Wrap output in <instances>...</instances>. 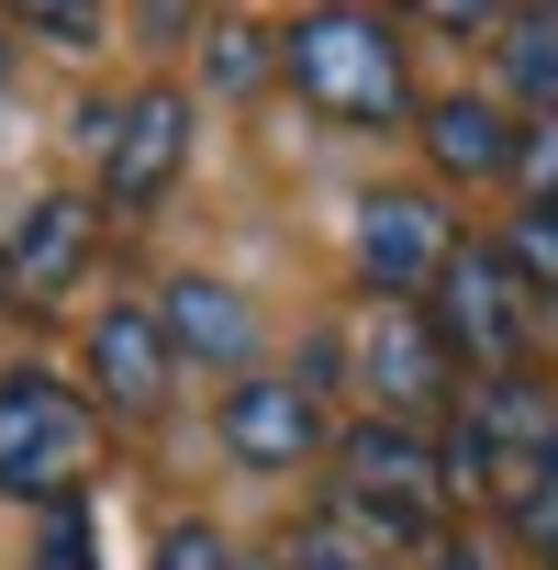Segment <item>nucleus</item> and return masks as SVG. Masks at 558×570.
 <instances>
[{
    "instance_id": "nucleus-1",
    "label": "nucleus",
    "mask_w": 558,
    "mask_h": 570,
    "mask_svg": "<svg viewBox=\"0 0 558 570\" xmlns=\"http://www.w3.org/2000/svg\"><path fill=\"white\" fill-rule=\"evenodd\" d=\"M279 79H291L325 124H413V68H402V35L380 12H358V0H313V12L279 35Z\"/></svg>"
},
{
    "instance_id": "nucleus-2",
    "label": "nucleus",
    "mask_w": 558,
    "mask_h": 570,
    "mask_svg": "<svg viewBox=\"0 0 558 570\" xmlns=\"http://www.w3.org/2000/svg\"><path fill=\"white\" fill-rule=\"evenodd\" d=\"M90 392L57 381V370H0V492L12 503H79V470H90Z\"/></svg>"
},
{
    "instance_id": "nucleus-3",
    "label": "nucleus",
    "mask_w": 558,
    "mask_h": 570,
    "mask_svg": "<svg viewBox=\"0 0 558 570\" xmlns=\"http://www.w3.org/2000/svg\"><path fill=\"white\" fill-rule=\"evenodd\" d=\"M336 481H347V514L380 537V548H402V537H436V514H447V448L425 436V425H391V414H358L347 436H336Z\"/></svg>"
},
{
    "instance_id": "nucleus-4",
    "label": "nucleus",
    "mask_w": 558,
    "mask_h": 570,
    "mask_svg": "<svg viewBox=\"0 0 558 570\" xmlns=\"http://www.w3.org/2000/svg\"><path fill=\"white\" fill-rule=\"evenodd\" d=\"M436 336H447V358H469V370H525V336H536V292H525V268L502 257V235L491 246H469L458 235V257H447V279H436Z\"/></svg>"
},
{
    "instance_id": "nucleus-5",
    "label": "nucleus",
    "mask_w": 558,
    "mask_h": 570,
    "mask_svg": "<svg viewBox=\"0 0 558 570\" xmlns=\"http://www.w3.org/2000/svg\"><path fill=\"white\" fill-rule=\"evenodd\" d=\"M347 370H358V392H369L391 425L458 414V358H447V336H436L425 303H369L358 336H347Z\"/></svg>"
},
{
    "instance_id": "nucleus-6",
    "label": "nucleus",
    "mask_w": 558,
    "mask_h": 570,
    "mask_svg": "<svg viewBox=\"0 0 558 570\" xmlns=\"http://www.w3.org/2000/svg\"><path fill=\"white\" fill-rule=\"evenodd\" d=\"M90 157H101V202L112 213H157L190 168V90H123L90 112Z\"/></svg>"
},
{
    "instance_id": "nucleus-7",
    "label": "nucleus",
    "mask_w": 558,
    "mask_h": 570,
    "mask_svg": "<svg viewBox=\"0 0 558 570\" xmlns=\"http://www.w3.org/2000/svg\"><path fill=\"white\" fill-rule=\"evenodd\" d=\"M547 436H558V414H547V392L536 381H469L458 392V414H447V481H469V492H514L536 459H547Z\"/></svg>"
},
{
    "instance_id": "nucleus-8",
    "label": "nucleus",
    "mask_w": 558,
    "mask_h": 570,
    "mask_svg": "<svg viewBox=\"0 0 558 570\" xmlns=\"http://www.w3.org/2000/svg\"><path fill=\"white\" fill-rule=\"evenodd\" d=\"M458 257V224L436 190H369L358 202V279H369V303H413L436 292Z\"/></svg>"
},
{
    "instance_id": "nucleus-9",
    "label": "nucleus",
    "mask_w": 558,
    "mask_h": 570,
    "mask_svg": "<svg viewBox=\"0 0 558 570\" xmlns=\"http://www.w3.org/2000/svg\"><path fill=\"white\" fill-rule=\"evenodd\" d=\"M313 448H325V403L302 392V381H268V370H246V381H223V459L235 470H313Z\"/></svg>"
},
{
    "instance_id": "nucleus-10",
    "label": "nucleus",
    "mask_w": 558,
    "mask_h": 570,
    "mask_svg": "<svg viewBox=\"0 0 558 570\" xmlns=\"http://www.w3.org/2000/svg\"><path fill=\"white\" fill-rule=\"evenodd\" d=\"M90 235H101V202H79V190H34L23 224L0 235V246H12V303H57V292H79Z\"/></svg>"
},
{
    "instance_id": "nucleus-11",
    "label": "nucleus",
    "mask_w": 558,
    "mask_h": 570,
    "mask_svg": "<svg viewBox=\"0 0 558 570\" xmlns=\"http://www.w3.org/2000/svg\"><path fill=\"white\" fill-rule=\"evenodd\" d=\"M168 381H179L168 325H157L146 303H112V314L90 325V392H101L112 414H157V403H168Z\"/></svg>"
},
{
    "instance_id": "nucleus-12",
    "label": "nucleus",
    "mask_w": 558,
    "mask_h": 570,
    "mask_svg": "<svg viewBox=\"0 0 558 570\" xmlns=\"http://www.w3.org/2000/svg\"><path fill=\"white\" fill-rule=\"evenodd\" d=\"M157 325H168V347H179V358H201V370H235V381H246L257 314H246V292H223L212 268H179V279H157Z\"/></svg>"
},
{
    "instance_id": "nucleus-13",
    "label": "nucleus",
    "mask_w": 558,
    "mask_h": 570,
    "mask_svg": "<svg viewBox=\"0 0 558 570\" xmlns=\"http://www.w3.org/2000/svg\"><path fill=\"white\" fill-rule=\"evenodd\" d=\"M413 124H425V157H436L447 179H502V168H514V135H525L491 90H447V101H425Z\"/></svg>"
},
{
    "instance_id": "nucleus-14",
    "label": "nucleus",
    "mask_w": 558,
    "mask_h": 570,
    "mask_svg": "<svg viewBox=\"0 0 558 570\" xmlns=\"http://www.w3.org/2000/svg\"><path fill=\"white\" fill-rule=\"evenodd\" d=\"M502 112L514 124H547L558 112V12H502Z\"/></svg>"
},
{
    "instance_id": "nucleus-15",
    "label": "nucleus",
    "mask_w": 558,
    "mask_h": 570,
    "mask_svg": "<svg viewBox=\"0 0 558 570\" xmlns=\"http://www.w3.org/2000/svg\"><path fill=\"white\" fill-rule=\"evenodd\" d=\"M279 570H391V559H380V537H369V525L336 503V514H302V525H291Z\"/></svg>"
},
{
    "instance_id": "nucleus-16",
    "label": "nucleus",
    "mask_w": 558,
    "mask_h": 570,
    "mask_svg": "<svg viewBox=\"0 0 558 570\" xmlns=\"http://www.w3.org/2000/svg\"><path fill=\"white\" fill-rule=\"evenodd\" d=\"M201 79H212V90H235V101H246V90H257V79H279V46H268V35H257V23H212V35H201Z\"/></svg>"
},
{
    "instance_id": "nucleus-17",
    "label": "nucleus",
    "mask_w": 558,
    "mask_h": 570,
    "mask_svg": "<svg viewBox=\"0 0 558 570\" xmlns=\"http://www.w3.org/2000/svg\"><path fill=\"white\" fill-rule=\"evenodd\" d=\"M502 514H514V537H525L536 559H558V436H547V459L502 492Z\"/></svg>"
},
{
    "instance_id": "nucleus-18",
    "label": "nucleus",
    "mask_w": 558,
    "mask_h": 570,
    "mask_svg": "<svg viewBox=\"0 0 558 570\" xmlns=\"http://www.w3.org/2000/svg\"><path fill=\"white\" fill-rule=\"evenodd\" d=\"M12 23L46 35V46H68V57H90L112 35V0H12Z\"/></svg>"
},
{
    "instance_id": "nucleus-19",
    "label": "nucleus",
    "mask_w": 558,
    "mask_h": 570,
    "mask_svg": "<svg viewBox=\"0 0 558 570\" xmlns=\"http://www.w3.org/2000/svg\"><path fill=\"white\" fill-rule=\"evenodd\" d=\"M23 570H101V525H90V503H46Z\"/></svg>"
},
{
    "instance_id": "nucleus-20",
    "label": "nucleus",
    "mask_w": 558,
    "mask_h": 570,
    "mask_svg": "<svg viewBox=\"0 0 558 570\" xmlns=\"http://www.w3.org/2000/svg\"><path fill=\"white\" fill-rule=\"evenodd\" d=\"M502 257L525 268V292H558V202H525L502 224Z\"/></svg>"
},
{
    "instance_id": "nucleus-21",
    "label": "nucleus",
    "mask_w": 558,
    "mask_h": 570,
    "mask_svg": "<svg viewBox=\"0 0 558 570\" xmlns=\"http://www.w3.org/2000/svg\"><path fill=\"white\" fill-rule=\"evenodd\" d=\"M146 570H235V537H223V525H201V514H179V525L146 548Z\"/></svg>"
},
{
    "instance_id": "nucleus-22",
    "label": "nucleus",
    "mask_w": 558,
    "mask_h": 570,
    "mask_svg": "<svg viewBox=\"0 0 558 570\" xmlns=\"http://www.w3.org/2000/svg\"><path fill=\"white\" fill-rule=\"evenodd\" d=\"M514 179H525V202H558V112L514 135Z\"/></svg>"
},
{
    "instance_id": "nucleus-23",
    "label": "nucleus",
    "mask_w": 558,
    "mask_h": 570,
    "mask_svg": "<svg viewBox=\"0 0 558 570\" xmlns=\"http://www.w3.org/2000/svg\"><path fill=\"white\" fill-rule=\"evenodd\" d=\"M436 35H502V0H413Z\"/></svg>"
},
{
    "instance_id": "nucleus-24",
    "label": "nucleus",
    "mask_w": 558,
    "mask_h": 570,
    "mask_svg": "<svg viewBox=\"0 0 558 570\" xmlns=\"http://www.w3.org/2000/svg\"><path fill=\"white\" fill-rule=\"evenodd\" d=\"M425 570H491V559H480V548H436Z\"/></svg>"
},
{
    "instance_id": "nucleus-25",
    "label": "nucleus",
    "mask_w": 558,
    "mask_h": 570,
    "mask_svg": "<svg viewBox=\"0 0 558 570\" xmlns=\"http://www.w3.org/2000/svg\"><path fill=\"white\" fill-rule=\"evenodd\" d=\"M0 303H12V246H0Z\"/></svg>"
},
{
    "instance_id": "nucleus-26",
    "label": "nucleus",
    "mask_w": 558,
    "mask_h": 570,
    "mask_svg": "<svg viewBox=\"0 0 558 570\" xmlns=\"http://www.w3.org/2000/svg\"><path fill=\"white\" fill-rule=\"evenodd\" d=\"M0 90H12V35H0Z\"/></svg>"
},
{
    "instance_id": "nucleus-27",
    "label": "nucleus",
    "mask_w": 558,
    "mask_h": 570,
    "mask_svg": "<svg viewBox=\"0 0 558 570\" xmlns=\"http://www.w3.org/2000/svg\"><path fill=\"white\" fill-rule=\"evenodd\" d=\"M235 570H279V559H235Z\"/></svg>"
},
{
    "instance_id": "nucleus-28",
    "label": "nucleus",
    "mask_w": 558,
    "mask_h": 570,
    "mask_svg": "<svg viewBox=\"0 0 558 570\" xmlns=\"http://www.w3.org/2000/svg\"><path fill=\"white\" fill-rule=\"evenodd\" d=\"M547 12H558V0H547Z\"/></svg>"
}]
</instances>
